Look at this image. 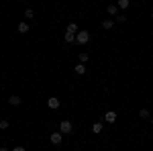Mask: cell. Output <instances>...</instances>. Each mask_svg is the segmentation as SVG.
<instances>
[{
  "label": "cell",
  "instance_id": "22",
  "mask_svg": "<svg viewBox=\"0 0 153 151\" xmlns=\"http://www.w3.org/2000/svg\"><path fill=\"white\" fill-rule=\"evenodd\" d=\"M151 19H153V12H151Z\"/></svg>",
  "mask_w": 153,
  "mask_h": 151
},
{
  "label": "cell",
  "instance_id": "19",
  "mask_svg": "<svg viewBox=\"0 0 153 151\" xmlns=\"http://www.w3.org/2000/svg\"><path fill=\"white\" fill-rule=\"evenodd\" d=\"M80 61H82V63H86V61H88V53H86V51H82V53H80Z\"/></svg>",
  "mask_w": 153,
  "mask_h": 151
},
{
  "label": "cell",
  "instance_id": "2",
  "mask_svg": "<svg viewBox=\"0 0 153 151\" xmlns=\"http://www.w3.org/2000/svg\"><path fill=\"white\" fill-rule=\"evenodd\" d=\"M114 121H117V112H114V110H108V112H104V123H110V125H112Z\"/></svg>",
  "mask_w": 153,
  "mask_h": 151
},
{
  "label": "cell",
  "instance_id": "21",
  "mask_svg": "<svg viewBox=\"0 0 153 151\" xmlns=\"http://www.w3.org/2000/svg\"><path fill=\"white\" fill-rule=\"evenodd\" d=\"M0 151H8V149H6V147H0Z\"/></svg>",
  "mask_w": 153,
  "mask_h": 151
},
{
  "label": "cell",
  "instance_id": "4",
  "mask_svg": "<svg viewBox=\"0 0 153 151\" xmlns=\"http://www.w3.org/2000/svg\"><path fill=\"white\" fill-rule=\"evenodd\" d=\"M49 139H51L53 145H59V143H61V133H57V131H55V133H51V137H49Z\"/></svg>",
  "mask_w": 153,
  "mask_h": 151
},
{
  "label": "cell",
  "instance_id": "3",
  "mask_svg": "<svg viewBox=\"0 0 153 151\" xmlns=\"http://www.w3.org/2000/svg\"><path fill=\"white\" fill-rule=\"evenodd\" d=\"M59 131L70 135V133H71V123H70V121H61V125H59Z\"/></svg>",
  "mask_w": 153,
  "mask_h": 151
},
{
  "label": "cell",
  "instance_id": "10",
  "mask_svg": "<svg viewBox=\"0 0 153 151\" xmlns=\"http://www.w3.org/2000/svg\"><path fill=\"white\" fill-rule=\"evenodd\" d=\"M65 33H71V35H78V25H76V23H71L70 27H68V31H65Z\"/></svg>",
  "mask_w": 153,
  "mask_h": 151
},
{
  "label": "cell",
  "instance_id": "5",
  "mask_svg": "<svg viewBox=\"0 0 153 151\" xmlns=\"http://www.w3.org/2000/svg\"><path fill=\"white\" fill-rule=\"evenodd\" d=\"M47 106H49V108H59V106H61V102H59V98H49V100H47Z\"/></svg>",
  "mask_w": 153,
  "mask_h": 151
},
{
  "label": "cell",
  "instance_id": "7",
  "mask_svg": "<svg viewBox=\"0 0 153 151\" xmlns=\"http://www.w3.org/2000/svg\"><path fill=\"white\" fill-rule=\"evenodd\" d=\"M106 12H108L110 16H117V14H118V6H117V4H110V6L106 8Z\"/></svg>",
  "mask_w": 153,
  "mask_h": 151
},
{
  "label": "cell",
  "instance_id": "1",
  "mask_svg": "<svg viewBox=\"0 0 153 151\" xmlns=\"http://www.w3.org/2000/svg\"><path fill=\"white\" fill-rule=\"evenodd\" d=\"M76 41H78L80 45H86V43L90 41V33H88V31H78V35H76Z\"/></svg>",
  "mask_w": 153,
  "mask_h": 151
},
{
  "label": "cell",
  "instance_id": "16",
  "mask_svg": "<svg viewBox=\"0 0 153 151\" xmlns=\"http://www.w3.org/2000/svg\"><path fill=\"white\" fill-rule=\"evenodd\" d=\"M63 39H65L68 43H74V41H76V35H71V33H65V35H63Z\"/></svg>",
  "mask_w": 153,
  "mask_h": 151
},
{
  "label": "cell",
  "instance_id": "13",
  "mask_svg": "<svg viewBox=\"0 0 153 151\" xmlns=\"http://www.w3.org/2000/svg\"><path fill=\"white\" fill-rule=\"evenodd\" d=\"M76 74H80V76L86 74V65H84V63H78V65H76Z\"/></svg>",
  "mask_w": 153,
  "mask_h": 151
},
{
  "label": "cell",
  "instance_id": "17",
  "mask_svg": "<svg viewBox=\"0 0 153 151\" xmlns=\"http://www.w3.org/2000/svg\"><path fill=\"white\" fill-rule=\"evenodd\" d=\"M114 21H117V23H125V21H127V16H125V14H120V12H118L117 16H114Z\"/></svg>",
  "mask_w": 153,
  "mask_h": 151
},
{
  "label": "cell",
  "instance_id": "20",
  "mask_svg": "<svg viewBox=\"0 0 153 151\" xmlns=\"http://www.w3.org/2000/svg\"><path fill=\"white\" fill-rule=\"evenodd\" d=\"M12 151H27V149H25V147H14Z\"/></svg>",
  "mask_w": 153,
  "mask_h": 151
},
{
  "label": "cell",
  "instance_id": "18",
  "mask_svg": "<svg viewBox=\"0 0 153 151\" xmlns=\"http://www.w3.org/2000/svg\"><path fill=\"white\" fill-rule=\"evenodd\" d=\"M8 125H10V123H8L6 118H2V121H0V131H4V129H8Z\"/></svg>",
  "mask_w": 153,
  "mask_h": 151
},
{
  "label": "cell",
  "instance_id": "11",
  "mask_svg": "<svg viewBox=\"0 0 153 151\" xmlns=\"http://www.w3.org/2000/svg\"><path fill=\"white\" fill-rule=\"evenodd\" d=\"M102 27H104L106 31H108V29H112V27H114V21H110V19H106V21H102Z\"/></svg>",
  "mask_w": 153,
  "mask_h": 151
},
{
  "label": "cell",
  "instance_id": "8",
  "mask_svg": "<svg viewBox=\"0 0 153 151\" xmlns=\"http://www.w3.org/2000/svg\"><path fill=\"white\" fill-rule=\"evenodd\" d=\"M8 102H10L12 106H19V104H21V96H16V94H12L10 98H8Z\"/></svg>",
  "mask_w": 153,
  "mask_h": 151
},
{
  "label": "cell",
  "instance_id": "9",
  "mask_svg": "<svg viewBox=\"0 0 153 151\" xmlns=\"http://www.w3.org/2000/svg\"><path fill=\"white\" fill-rule=\"evenodd\" d=\"M117 6L120 8V10H125V8H129V6H131V2H129V0H118Z\"/></svg>",
  "mask_w": 153,
  "mask_h": 151
},
{
  "label": "cell",
  "instance_id": "12",
  "mask_svg": "<svg viewBox=\"0 0 153 151\" xmlns=\"http://www.w3.org/2000/svg\"><path fill=\"white\" fill-rule=\"evenodd\" d=\"M19 33H29V25L27 23H19Z\"/></svg>",
  "mask_w": 153,
  "mask_h": 151
},
{
  "label": "cell",
  "instance_id": "15",
  "mask_svg": "<svg viewBox=\"0 0 153 151\" xmlns=\"http://www.w3.org/2000/svg\"><path fill=\"white\" fill-rule=\"evenodd\" d=\"M149 115H151V112H149L147 108H141V110H139V116H141V118H149Z\"/></svg>",
  "mask_w": 153,
  "mask_h": 151
},
{
  "label": "cell",
  "instance_id": "6",
  "mask_svg": "<svg viewBox=\"0 0 153 151\" xmlns=\"http://www.w3.org/2000/svg\"><path fill=\"white\" fill-rule=\"evenodd\" d=\"M102 129H104L102 123H94V125H92V133H94V135H100V133H102Z\"/></svg>",
  "mask_w": 153,
  "mask_h": 151
},
{
  "label": "cell",
  "instance_id": "14",
  "mask_svg": "<svg viewBox=\"0 0 153 151\" xmlns=\"http://www.w3.org/2000/svg\"><path fill=\"white\" fill-rule=\"evenodd\" d=\"M25 19H35V10L33 8H27L25 10Z\"/></svg>",
  "mask_w": 153,
  "mask_h": 151
},
{
  "label": "cell",
  "instance_id": "23",
  "mask_svg": "<svg viewBox=\"0 0 153 151\" xmlns=\"http://www.w3.org/2000/svg\"><path fill=\"white\" fill-rule=\"evenodd\" d=\"M151 123H153V118H151Z\"/></svg>",
  "mask_w": 153,
  "mask_h": 151
}]
</instances>
